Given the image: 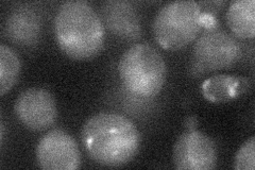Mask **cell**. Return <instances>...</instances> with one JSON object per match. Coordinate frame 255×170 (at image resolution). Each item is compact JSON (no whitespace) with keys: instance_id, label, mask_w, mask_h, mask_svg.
<instances>
[{"instance_id":"1","label":"cell","mask_w":255,"mask_h":170,"mask_svg":"<svg viewBox=\"0 0 255 170\" xmlns=\"http://www.w3.org/2000/svg\"><path fill=\"white\" fill-rule=\"evenodd\" d=\"M81 140L89 157L106 167H121L130 163L141 144L138 129L130 119L107 112L86 120Z\"/></svg>"},{"instance_id":"2","label":"cell","mask_w":255,"mask_h":170,"mask_svg":"<svg viewBox=\"0 0 255 170\" xmlns=\"http://www.w3.org/2000/svg\"><path fill=\"white\" fill-rule=\"evenodd\" d=\"M54 36L70 59L90 60L105 46L106 28L98 13L83 0H69L55 13Z\"/></svg>"},{"instance_id":"3","label":"cell","mask_w":255,"mask_h":170,"mask_svg":"<svg viewBox=\"0 0 255 170\" xmlns=\"http://www.w3.org/2000/svg\"><path fill=\"white\" fill-rule=\"evenodd\" d=\"M118 74L131 94L138 98H153L163 90L167 66L162 54L153 46L136 43L122 55Z\"/></svg>"},{"instance_id":"4","label":"cell","mask_w":255,"mask_h":170,"mask_svg":"<svg viewBox=\"0 0 255 170\" xmlns=\"http://www.w3.org/2000/svg\"><path fill=\"white\" fill-rule=\"evenodd\" d=\"M205 26V13L200 3L178 0L164 4L155 15L152 31L157 44L167 50L187 46Z\"/></svg>"},{"instance_id":"5","label":"cell","mask_w":255,"mask_h":170,"mask_svg":"<svg viewBox=\"0 0 255 170\" xmlns=\"http://www.w3.org/2000/svg\"><path fill=\"white\" fill-rule=\"evenodd\" d=\"M242 55V47L232 34L216 26L207 28L194 45L190 71L201 76L226 69L235 65Z\"/></svg>"},{"instance_id":"6","label":"cell","mask_w":255,"mask_h":170,"mask_svg":"<svg viewBox=\"0 0 255 170\" xmlns=\"http://www.w3.org/2000/svg\"><path fill=\"white\" fill-rule=\"evenodd\" d=\"M172 159L179 170H212L217 166V147L207 134L187 130L175 141Z\"/></svg>"},{"instance_id":"7","label":"cell","mask_w":255,"mask_h":170,"mask_svg":"<svg viewBox=\"0 0 255 170\" xmlns=\"http://www.w3.org/2000/svg\"><path fill=\"white\" fill-rule=\"evenodd\" d=\"M14 113L29 130L42 132L51 128L57 120V102L46 88L31 87L22 91L16 98Z\"/></svg>"},{"instance_id":"8","label":"cell","mask_w":255,"mask_h":170,"mask_svg":"<svg viewBox=\"0 0 255 170\" xmlns=\"http://www.w3.org/2000/svg\"><path fill=\"white\" fill-rule=\"evenodd\" d=\"M35 156L37 165L45 170H76L81 166V153L75 139L61 129L41 137Z\"/></svg>"},{"instance_id":"9","label":"cell","mask_w":255,"mask_h":170,"mask_svg":"<svg viewBox=\"0 0 255 170\" xmlns=\"http://www.w3.org/2000/svg\"><path fill=\"white\" fill-rule=\"evenodd\" d=\"M103 26L108 28L115 36L127 39H138L141 34L140 18L138 11L129 1H107L101 5Z\"/></svg>"},{"instance_id":"10","label":"cell","mask_w":255,"mask_h":170,"mask_svg":"<svg viewBox=\"0 0 255 170\" xmlns=\"http://www.w3.org/2000/svg\"><path fill=\"white\" fill-rule=\"evenodd\" d=\"M3 34L16 45L33 46L41 34V19L30 7L17 6L5 17Z\"/></svg>"},{"instance_id":"11","label":"cell","mask_w":255,"mask_h":170,"mask_svg":"<svg viewBox=\"0 0 255 170\" xmlns=\"http://www.w3.org/2000/svg\"><path fill=\"white\" fill-rule=\"evenodd\" d=\"M249 86V80L244 77L216 75L204 81L201 92L206 100L214 103H225L245 94Z\"/></svg>"},{"instance_id":"12","label":"cell","mask_w":255,"mask_h":170,"mask_svg":"<svg viewBox=\"0 0 255 170\" xmlns=\"http://www.w3.org/2000/svg\"><path fill=\"white\" fill-rule=\"evenodd\" d=\"M227 23L239 38H253L255 34V1L235 0L227 10Z\"/></svg>"},{"instance_id":"13","label":"cell","mask_w":255,"mask_h":170,"mask_svg":"<svg viewBox=\"0 0 255 170\" xmlns=\"http://www.w3.org/2000/svg\"><path fill=\"white\" fill-rule=\"evenodd\" d=\"M20 70L21 62L18 54L7 45H0V95H4L14 86Z\"/></svg>"},{"instance_id":"14","label":"cell","mask_w":255,"mask_h":170,"mask_svg":"<svg viewBox=\"0 0 255 170\" xmlns=\"http://www.w3.org/2000/svg\"><path fill=\"white\" fill-rule=\"evenodd\" d=\"M234 168L237 170L255 169V137L251 136L237 151L234 159Z\"/></svg>"},{"instance_id":"15","label":"cell","mask_w":255,"mask_h":170,"mask_svg":"<svg viewBox=\"0 0 255 170\" xmlns=\"http://www.w3.org/2000/svg\"><path fill=\"white\" fill-rule=\"evenodd\" d=\"M197 118L195 116H191L185 119V126L187 128V130H195L196 127H197Z\"/></svg>"}]
</instances>
